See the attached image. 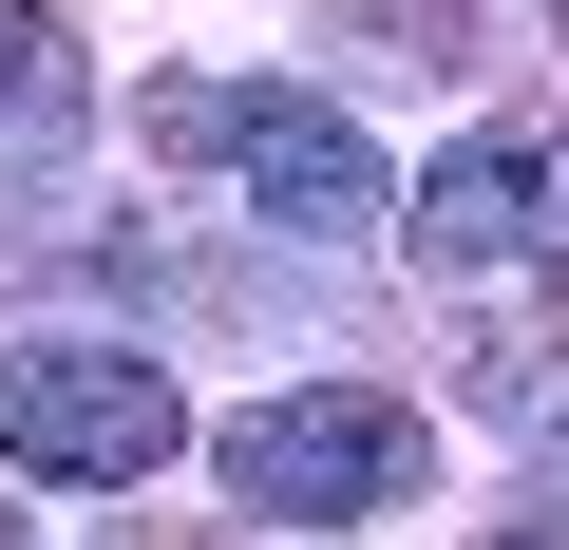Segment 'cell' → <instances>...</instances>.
I'll return each instance as SVG.
<instances>
[{"label": "cell", "instance_id": "obj_1", "mask_svg": "<svg viewBox=\"0 0 569 550\" xmlns=\"http://www.w3.org/2000/svg\"><path fill=\"white\" fill-rule=\"evenodd\" d=\"M133 133H152V152L247 171V209H266L284 247H361V228H380V152H361L323 96H284V77H152V96H133Z\"/></svg>", "mask_w": 569, "mask_h": 550}, {"label": "cell", "instance_id": "obj_2", "mask_svg": "<svg viewBox=\"0 0 569 550\" xmlns=\"http://www.w3.org/2000/svg\"><path fill=\"white\" fill-rule=\"evenodd\" d=\"M171 437H190V399H171V361L152 342H0V456L20 474H77V493H133V474H171Z\"/></svg>", "mask_w": 569, "mask_h": 550}, {"label": "cell", "instance_id": "obj_3", "mask_svg": "<svg viewBox=\"0 0 569 550\" xmlns=\"http://www.w3.org/2000/svg\"><path fill=\"white\" fill-rule=\"evenodd\" d=\"M209 474H228L247 512H305V531H361V512H418L437 437H418L399 399H247V418L209 437Z\"/></svg>", "mask_w": 569, "mask_h": 550}, {"label": "cell", "instance_id": "obj_4", "mask_svg": "<svg viewBox=\"0 0 569 550\" xmlns=\"http://www.w3.org/2000/svg\"><path fill=\"white\" fill-rule=\"evenodd\" d=\"M418 247H437V286H512V266H550V247H569L550 152H531V133H456V152L418 171Z\"/></svg>", "mask_w": 569, "mask_h": 550}, {"label": "cell", "instance_id": "obj_5", "mask_svg": "<svg viewBox=\"0 0 569 550\" xmlns=\"http://www.w3.org/2000/svg\"><path fill=\"white\" fill-rule=\"evenodd\" d=\"M58 133H77V39L0 20V152H58Z\"/></svg>", "mask_w": 569, "mask_h": 550}, {"label": "cell", "instance_id": "obj_6", "mask_svg": "<svg viewBox=\"0 0 569 550\" xmlns=\"http://www.w3.org/2000/svg\"><path fill=\"white\" fill-rule=\"evenodd\" d=\"M475 550H569V531H550V512H512V531H475Z\"/></svg>", "mask_w": 569, "mask_h": 550}, {"label": "cell", "instance_id": "obj_7", "mask_svg": "<svg viewBox=\"0 0 569 550\" xmlns=\"http://www.w3.org/2000/svg\"><path fill=\"white\" fill-rule=\"evenodd\" d=\"M550 531H569V437H550Z\"/></svg>", "mask_w": 569, "mask_h": 550}, {"label": "cell", "instance_id": "obj_8", "mask_svg": "<svg viewBox=\"0 0 569 550\" xmlns=\"http://www.w3.org/2000/svg\"><path fill=\"white\" fill-rule=\"evenodd\" d=\"M0 550H20V512H0Z\"/></svg>", "mask_w": 569, "mask_h": 550}]
</instances>
